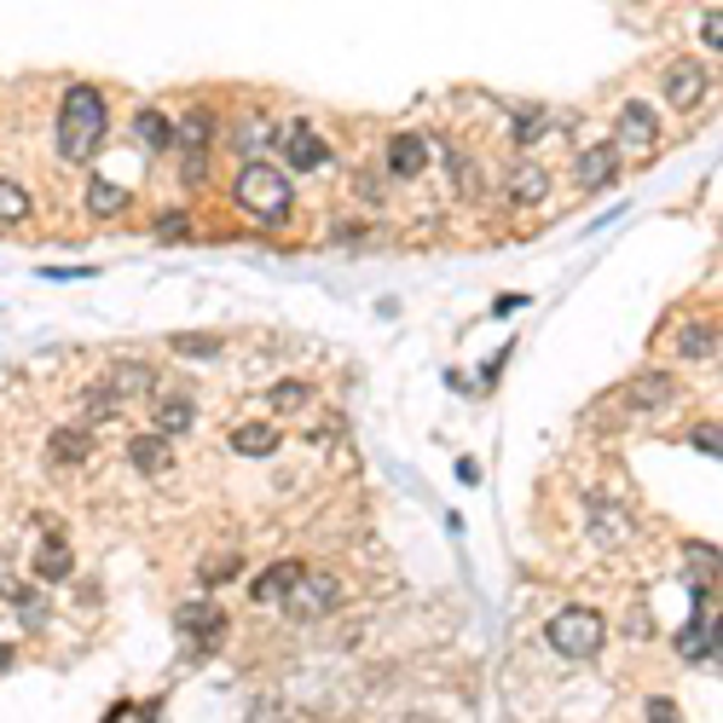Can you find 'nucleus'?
Listing matches in <instances>:
<instances>
[{"label":"nucleus","mask_w":723,"mask_h":723,"mask_svg":"<svg viewBox=\"0 0 723 723\" xmlns=\"http://www.w3.org/2000/svg\"><path fill=\"white\" fill-rule=\"evenodd\" d=\"M105 128H110L105 93L93 82L65 88V105H58V156H65V163H88V156L105 145Z\"/></svg>","instance_id":"f257e3e1"},{"label":"nucleus","mask_w":723,"mask_h":723,"mask_svg":"<svg viewBox=\"0 0 723 723\" xmlns=\"http://www.w3.org/2000/svg\"><path fill=\"white\" fill-rule=\"evenodd\" d=\"M237 209H244L249 220H260V226H278V220L290 214V179L284 168H272V163H244L237 168Z\"/></svg>","instance_id":"f03ea898"},{"label":"nucleus","mask_w":723,"mask_h":723,"mask_svg":"<svg viewBox=\"0 0 723 723\" xmlns=\"http://www.w3.org/2000/svg\"><path fill=\"white\" fill-rule=\"evenodd\" d=\"M545 637H550V649L561 660H596L602 642H608V619L591 614V608H561L545 626Z\"/></svg>","instance_id":"7ed1b4c3"},{"label":"nucleus","mask_w":723,"mask_h":723,"mask_svg":"<svg viewBox=\"0 0 723 723\" xmlns=\"http://www.w3.org/2000/svg\"><path fill=\"white\" fill-rule=\"evenodd\" d=\"M336 602H341V579L325 573V568H307V573L295 579V591L284 596V608H290V619H301V626H307V619H325Z\"/></svg>","instance_id":"20e7f679"},{"label":"nucleus","mask_w":723,"mask_h":723,"mask_svg":"<svg viewBox=\"0 0 723 723\" xmlns=\"http://www.w3.org/2000/svg\"><path fill=\"white\" fill-rule=\"evenodd\" d=\"M654 139H660V116L649 105H619V128H614V151L619 156H642V151H654Z\"/></svg>","instance_id":"39448f33"},{"label":"nucleus","mask_w":723,"mask_h":723,"mask_svg":"<svg viewBox=\"0 0 723 723\" xmlns=\"http://www.w3.org/2000/svg\"><path fill=\"white\" fill-rule=\"evenodd\" d=\"M585 515H591V533L602 538V545H626V538L637 533L631 510H626V504H614V498H602V492L585 498Z\"/></svg>","instance_id":"423d86ee"},{"label":"nucleus","mask_w":723,"mask_h":723,"mask_svg":"<svg viewBox=\"0 0 723 723\" xmlns=\"http://www.w3.org/2000/svg\"><path fill=\"white\" fill-rule=\"evenodd\" d=\"M105 394L123 406V399H145V394H156V371L145 365V359H116L110 365V376H105Z\"/></svg>","instance_id":"0eeeda50"},{"label":"nucleus","mask_w":723,"mask_h":723,"mask_svg":"<svg viewBox=\"0 0 723 723\" xmlns=\"http://www.w3.org/2000/svg\"><path fill=\"white\" fill-rule=\"evenodd\" d=\"M614 179H619V151H614V145H591V151L573 163V186H579V191H608Z\"/></svg>","instance_id":"6e6552de"},{"label":"nucleus","mask_w":723,"mask_h":723,"mask_svg":"<svg viewBox=\"0 0 723 723\" xmlns=\"http://www.w3.org/2000/svg\"><path fill=\"white\" fill-rule=\"evenodd\" d=\"M174 626L186 631L191 642H203V649H214V642L226 637V614H220L214 602H186V608L174 614Z\"/></svg>","instance_id":"1a4fd4ad"},{"label":"nucleus","mask_w":723,"mask_h":723,"mask_svg":"<svg viewBox=\"0 0 723 723\" xmlns=\"http://www.w3.org/2000/svg\"><path fill=\"white\" fill-rule=\"evenodd\" d=\"M209 139H214V110H186V116H174V145L186 151V163H203V151H209Z\"/></svg>","instance_id":"9d476101"},{"label":"nucleus","mask_w":723,"mask_h":723,"mask_svg":"<svg viewBox=\"0 0 723 723\" xmlns=\"http://www.w3.org/2000/svg\"><path fill=\"white\" fill-rule=\"evenodd\" d=\"M278 145H284V156H290L295 168H325V163H330V145L313 133V123L284 128V133H278Z\"/></svg>","instance_id":"9b49d317"},{"label":"nucleus","mask_w":723,"mask_h":723,"mask_svg":"<svg viewBox=\"0 0 723 723\" xmlns=\"http://www.w3.org/2000/svg\"><path fill=\"white\" fill-rule=\"evenodd\" d=\"M545 191H550L545 163H515L510 179H504V197H510L515 209H538V203H545Z\"/></svg>","instance_id":"f8f14e48"},{"label":"nucleus","mask_w":723,"mask_h":723,"mask_svg":"<svg viewBox=\"0 0 723 723\" xmlns=\"http://www.w3.org/2000/svg\"><path fill=\"white\" fill-rule=\"evenodd\" d=\"M672 394H677V383L666 371H642V376H631V383L619 388V399H626L631 411H654V406H666Z\"/></svg>","instance_id":"ddd939ff"},{"label":"nucleus","mask_w":723,"mask_h":723,"mask_svg":"<svg viewBox=\"0 0 723 723\" xmlns=\"http://www.w3.org/2000/svg\"><path fill=\"white\" fill-rule=\"evenodd\" d=\"M151 399H156V429H151V434L179 440V434L197 423V399H191V394H151Z\"/></svg>","instance_id":"4468645a"},{"label":"nucleus","mask_w":723,"mask_h":723,"mask_svg":"<svg viewBox=\"0 0 723 723\" xmlns=\"http://www.w3.org/2000/svg\"><path fill=\"white\" fill-rule=\"evenodd\" d=\"M707 98V70L700 65H672L666 70V105L672 110H695Z\"/></svg>","instance_id":"2eb2a0df"},{"label":"nucleus","mask_w":723,"mask_h":723,"mask_svg":"<svg viewBox=\"0 0 723 723\" xmlns=\"http://www.w3.org/2000/svg\"><path fill=\"white\" fill-rule=\"evenodd\" d=\"M423 168H429V139H423V133H394V139H388V174L417 179Z\"/></svg>","instance_id":"dca6fc26"},{"label":"nucleus","mask_w":723,"mask_h":723,"mask_svg":"<svg viewBox=\"0 0 723 723\" xmlns=\"http://www.w3.org/2000/svg\"><path fill=\"white\" fill-rule=\"evenodd\" d=\"M301 573H307L301 561H272V568L249 585V596H255V602H284V596L295 591V579H301Z\"/></svg>","instance_id":"f3484780"},{"label":"nucleus","mask_w":723,"mask_h":723,"mask_svg":"<svg viewBox=\"0 0 723 723\" xmlns=\"http://www.w3.org/2000/svg\"><path fill=\"white\" fill-rule=\"evenodd\" d=\"M128 457H133L139 475H168V464H174V452H168L163 434H133L128 440Z\"/></svg>","instance_id":"a211bd4d"},{"label":"nucleus","mask_w":723,"mask_h":723,"mask_svg":"<svg viewBox=\"0 0 723 723\" xmlns=\"http://www.w3.org/2000/svg\"><path fill=\"white\" fill-rule=\"evenodd\" d=\"M677 654L683 660H718V626H707V614H695L689 626L677 631Z\"/></svg>","instance_id":"6ab92c4d"},{"label":"nucleus","mask_w":723,"mask_h":723,"mask_svg":"<svg viewBox=\"0 0 723 723\" xmlns=\"http://www.w3.org/2000/svg\"><path fill=\"white\" fill-rule=\"evenodd\" d=\"M133 139H139L145 151H168V145H174V116H163L156 105H145V110L133 116Z\"/></svg>","instance_id":"aec40b11"},{"label":"nucleus","mask_w":723,"mask_h":723,"mask_svg":"<svg viewBox=\"0 0 723 723\" xmlns=\"http://www.w3.org/2000/svg\"><path fill=\"white\" fill-rule=\"evenodd\" d=\"M123 209H128V186H116V179L93 174V179H88V214L110 220V214H123Z\"/></svg>","instance_id":"412c9836"},{"label":"nucleus","mask_w":723,"mask_h":723,"mask_svg":"<svg viewBox=\"0 0 723 723\" xmlns=\"http://www.w3.org/2000/svg\"><path fill=\"white\" fill-rule=\"evenodd\" d=\"M278 139V128L267 123V116H244L237 123V151H244V163H260V151H267Z\"/></svg>","instance_id":"4be33fe9"},{"label":"nucleus","mask_w":723,"mask_h":723,"mask_svg":"<svg viewBox=\"0 0 723 723\" xmlns=\"http://www.w3.org/2000/svg\"><path fill=\"white\" fill-rule=\"evenodd\" d=\"M232 452H244V457H272V452H278V429H272V423H244V429H232Z\"/></svg>","instance_id":"5701e85b"},{"label":"nucleus","mask_w":723,"mask_h":723,"mask_svg":"<svg viewBox=\"0 0 723 723\" xmlns=\"http://www.w3.org/2000/svg\"><path fill=\"white\" fill-rule=\"evenodd\" d=\"M70 568H75V556H70V545H65V533H53L47 545H42V556H35V573H42L47 585H53V579H70Z\"/></svg>","instance_id":"b1692460"},{"label":"nucleus","mask_w":723,"mask_h":723,"mask_svg":"<svg viewBox=\"0 0 723 723\" xmlns=\"http://www.w3.org/2000/svg\"><path fill=\"white\" fill-rule=\"evenodd\" d=\"M47 452H53V464H82L93 452V440H88V429H58Z\"/></svg>","instance_id":"393cba45"},{"label":"nucleus","mask_w":723,"mask_h":723,"mask_svg":"<svg viewBox=\"0 0 723 723\" xmlns=\"http://www.w3.org/2000/svg\"><path fill=\"white\" fill-rule=\"evenodd\" d=\"M677 353L683 359H718V325H689L677 336Z\"/></svg>","instance_id":"a878e982"},{"label":"nucleus","mask_w":723,"mask_h":723,"mask_svg":"<svg viewBox=\"0 0 723 723\" xmlns=\"http://www.w3.org/2000/svg\"><path fill=\"white\" fill-rule=\"evenodd\" d=\"M110 417H116V399L105 394V383L82 388V423H110Z\"/></svg>","instance_id":"bb28decb"},{"label":"nucleus","mask_w":723,"mask_h":723,"mask_svg":"<svg viewBox=\"0 0 723 723\" xmlns=\"http://www.w3.org/2000/svg\"><path fill=\"white\" fill-rule=\"evenodd\" d=\"M440 156H446V174L457 179V191H464V197H480V179H475V168H469V156L452 151V145H440Z\"/></svg>","instance_id":"cd10ccee"},{"label":"nucleus","mask_w":723,"mask_h":723,"mask_svg":"<svg viewBox=\"0 0 723 723\" xmlns=\"http://www.w3.org/2000/svg\"><path fill=\"white\" fill-rule=\"evenodd\" d=\"M168 348L186 353V359H214V353H220V336H209V330H203V336H197V330H179Z\"/></svg>","instance_id":"c85d7f7f"},{"label":"nucleus","mask_w":723,"mask_h":723,"mask_svg":"<svg viewBox=\"0 0 723 723\" xmlns=\"http://www.w3.org/2000/svg\"><path fill=\"white\" fill-rule=\"evenodd\" d=\"M30 214V191L18 179H0V220H24Z\"/></svg>","instance_id":"c756f323"},{"label":"nucleus","mask_w":723,"mask_h":723,"mask_svg":"<svg viewBox=\"0 0 723 723\" xmlns=\"http://www.w3.org/2000/svg\"><path fill=\"white\" fill-rule=\"evenodd\" d=\"M510 133H515V145H533L538 133H545V110H515V123H510Z\"/></svg>","instance_id":"7c9ffc66"},{"label":"nucleus","mask_w":723,"mask_h":723,"mask_svg":"<svg viewBox=\"0 0 723 723\" xmlns=\"http://www.w3.org/2000/svg\"><path fill=\"white\" fill-rule=\"evenodd\" d=\"M689 568H695V585H707L718 573V545H689Z\"/></svg>","instance_id":"2f4dec72"},{"label":"nucleus","mask_w":723,"mask_h":723,"mask_svg":"<svg viewBox=\"0 0 723 723\" xmlns=\"http://www.w3.org/2000/svg\"><path fill=\"white\" fill-rule=\"evenodd\" d=\"M307 394H313L307 383H278V388H272V406H278V411H301V406H307Z\"/></svg>","instance_id":"473e14b6"},{"label":"nucleus","mask_w":723,"mask_h":723,"mask_svg":"<svg viewBox=\"0 0 723 723\" xmlns=\"http://www.w3.org/2000/svg\"><path fill=\"white\" fill-rule=\"evenodd\" d=\"M695 446L707 452V457H718V452H723V429H718V423H700V429H695Z\"/></svg>","instance_id":"72a5a7b5"},{"label":"nucleus","mask_w":723,"mask_h":723,"mask_svg":"<svg viewBox=\"0 0 723 723\" xmlns=\"http://www.w3.org/2000/svg\"><path fill=\"white\" fill-rule=\"evenodd\" d=\"M186 226H191L186 209H168L163 220H156V237H186Z\"/></svg>","instance_id":"f704fd0d"},{"label":"nucleus","mask_w":723,"mask_h":723,"mask_svg":"<svg viewBox=\"0 0 723 723\" xmlns=\"http://www.w3.org/2000/svg\"><path fill=\"white\" fill-rule=\"evenodd\" d=\"M700 42H707L712 53L723 47V12H707V18H700Z\"/></svg>","instance_id":"c9c22d12"},{"label":"nucleus","mask_w":723,"mask_h":723,"mask_svg":"<svg viewBox=\"0 0 723 723\" xmlns=\"http://www.w3.org/2000/svg\"><path fill=\"white\" fill-rule=\"evenodd\" d=\"M232 573H237V561L226 556V561H214V568H203V585H226Z\"/></svg>","instance_id":"e433bc0d"},{"label":"nucleus","mask_w":723,"mask_h":723,"mask_svg":"<svg viewBox=\"0 0 723 723\" xmlns=\"http://www.w3.org/2000/svg\"><path fill=\"white\" fill-rule=\"evenodd\" d=\"M649 723H683L672 700H649Z\"/></svg>","instance_id":"4c0bfd02"},{"label":"nucleus","mask_w":723,"mask_h":723,"mask_svg":"<svg viewBox=\"0 0 723 723\" xmlns=\"http://www.w3.org/2000/svg\"><path fill=\"white\" fill-rule=\"evenodd\" d=\"M255 723H278V700H260V707H255Z\"/></svg>","instance_id":"58836bf2"},{"label":"nucleus","mask_w":723,"mask_h":723,"mask_svg":"<svg viewBox=\"0 0 723 723\" xmlns=\"http://www.w3.org/2000/svg\"><path fill=\"white\" fill-rule=\"evenodd\" d=\"M0 666H12V649H0Z\"/></svg>","instance_id":"ea45409f"}]
</instances>
